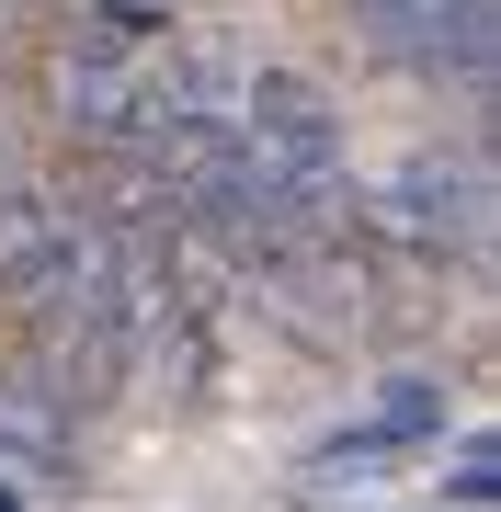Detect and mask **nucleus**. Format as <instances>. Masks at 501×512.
Returning <instances> with one entry per match:
<instances>
[{
    "label": "nucleus",
    "instance_id": "3",
    "mask_svg": "<svg viewBox=\"0 0 501 512\" xmlns=\"http://www.w3.org/2000/svg\"><path fill=\"white\" fill-rule=\"evenodd\" d=\"M92 239V217H80L69 194H35V183H12L0 194V308H35V296L57 285V262Z\"/></svg>",
    "mask_w": 501,
    "mask_h": 512
},
{
    "label": "nucleus",
    "instance_id": "7",
    "mask_svg": "<svg viewBox=\"0 0 501 512\" xmlns=\"http://www.w3.org/2000/svg\"><path fill=\"white\" fill-rule=\"evenodd\" d=\"M103 12H126V23H183L194 0H103Z\"/></svg>",
    "mask_w": 501,
    "mask_h": 512
},
{
    "label": "nucleus",
    "instance_id": "2",
    "mask_svg": "<svg viewBox=\"0 0 501 512\" xmlns=\"http://www.w3.org/2000/svg\"><path fill=\"white\" fill-rule=\"evenodd\" d=\"M365 46L410 80H456L479 92L490 80V46H501V0H353Z\"/></svg>",
    "mask_w": 501,
    "mask_h": 512
},
{
    "label": "nucleus",
    "instance_id": "6",
    "mask_svg": "<svg viewBox=\"0 0 501 512\" xmlns=\"http://www.w3.org/2000/svg\"><path fill=\"white\" fill-rule=\"evenodd\" d=\"M445 490H456L467 512H479V501H490V433H467V444H456V478H445Z\"/></svg>",
    "mask_w": 501,
    "mask_h": 512
},
{
    "label": "nucleus",
    "instance_id": "4",
    "mask_svg": "<svg viewBox=\"0 0 501 512\" xmlns=\"http://www.w3.org/2000/svg\"><path fill=\"white\" fill-rule=\"evenodd\" d=\"M0 456H23V467H69V410L35 399V376H0Z\"/></svg>",
    "mask_w": 501,
    "mask_h": 512
},
{
    "label": "nucleus",
    "instance_id": "5",
    "mask_svg": "<svg viewBox=\"0 0 501 512\" xmlns=\"http://www.w3.org/2000/svg\"><path fill=\"white\" fill-rule=\"evenodd\" d=\"M376 433L388 444H433L445 433V376H388L376 387Z\"/></svg>",
    "mask_w": 501,
    "mask_h": 512
},
{
    "label": "nucleus",
    "instance_id": "1",
    "mask_svg": "<svg viewBox=\"0 0 501 512\" xmlns=\"http://www.w3.org/2000/svg\"><path fill=\"white\" fill-rule=\"evenodd\" d=\"M353 217H365L376 239H399V251H422V262L479 251V239H490V171L479 160H445V148H410L388 183L353 194Z\"/></svg>",
    "mask_w": 501,
    "mask_h": 512
},
{
    "label": "nucleus",
    "instance_id": "8",
    "mask_svg": "<svg viewBox=\"0 0 501 512\" xmlns=\"http://www.w3.org/2000/svg\"><path fill=\"white\" fill-rule=\"evenodd\" d=\"M0 512H23V490H12V478H0Z\"/></svg>",
    "mask_w": 501,
    "mask_h": 512
}]
</instances>
